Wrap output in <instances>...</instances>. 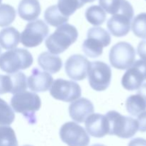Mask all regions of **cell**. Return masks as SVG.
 I'll use <instances>...</instances> for the list:
<instances>
[{"label":"cell","instance_id":"1","mask_svg":"<svg viewBox=\"0 0 146 146\" xmlns=\"http://www.w3.org/2000/svg\"><path fill=\"white\" fill-rule=\"evenodd\" d=\"M78 32L74 26L64 24L58 27L47 38L45 45L51 54L57 55L64 52L76 41Z\"/></svg>","mask_w":146,"mask_h":146},{"label":"cell","instance_id":"2","mask_svg":"<svg viewBox=\"0 0 146 146\" xmlns=\"http://www.w3.org/2000/svg\"><path fill=\"white\" fill-rule=\"evenodd\" d=\"M11 106L15 112L21 113L29 123L34 124L36 123L35 113L41 108V101L36 94L25 91L14 94Z\"/></svg>","mask_w":146,"mask_h":146},{"label":"cell","instance_id":"3","mask_svg":"<svg viewBox=\"0 0 146 146\" xmlns=\"http://www.w3.org/2000/svg\"><path fill=\"white\" fill-rule=\"evenodd\" d=\"M34 58L31 53L24 48H14L0 56V68L9 74L29 68Z\"/></svg>","mask_w":146,"mask_h":146},{"label":"cell","instance_id":"4","mask_svg":"<svg viewBox=\"0 0 146 146\" xmlns=\"http://www.w3.org/2000/svg\"><path fill=\"white\" fill-rule=\"evenodd\" d=\"M109 123V135L128 139L132 138L139 130L137 120L124 116L115 111H110L106 114Z\"/></svg>","mask_w":146,"mask_h":146},{"label":"cell","instance_id":"5","mask_svg":"<svg viewBox=\"0 0 146 146\" xmlns=\"http://www.w3.org/2000/svg\"><path fill=\"white\" fill-rule=\"evenodd\" d=\"M87 39L82 45L84 54L91 58H97L103 54V48L110 45L111 35L101 27H92L87 33Z\"/></svg>","mask_w":146,"mask_h":146},{"label":"cell","instance_id":"6","mask_svg":"<svg viewBox=\"0 0 146 146\" xmlns=\"http://www.w3.org/2000/svg\"><path fill=\"white\" fill-rule=\"evenodd\" d=\"M135 51L131 44L121 41L110 50L109 60L113 68L120 70L129 68L135 61Z\"/></svg>","mask_w":146,"mask_h":146},{"label":"cell","instance_id":"7","mask_svg":"<svg viewBox=\"0 0 146 146\" xmlns=\"http://www.w3.org/2000/svg\"><path fill=\"white\" fill-rule=\"evenodd\" d=\"M88 83L96 91H104L109 87L112 71L109 66L103 61H93L88 70Z\"/></svg>","mask_w":146,"mask_h":146},{"label":"cell","instance_id":"8","mask_svg":"<svg viewBox=\"0 0 146 146\" xmlns=\"http://www.w3.org/2000/svg\"><path fill=\"white\" fill-rule=\"evenodd\" d=\"M49 33L48 26L41 19L27 24L20 35L21 44L27 48H33L39 46Z\"/></svg>","mask_w":146,"mask_h":146},{"label":"cell","instance_id":"9","mask_svg":"<svg viewBox=\"0 0 146 146\" xmlns=\"http://www.w3.org/2000/svg\"><path fill=\"white\" fill-rule=\"evenodd\" d=\"M49 91L53 98L64 102H74L81 96V86L77 83L63 78L56 79Z\"/></svg>","mask_w":146,"mask_h":146},{"label":"cell","instance_id":"10","mask_svg":"<svg viewBox=\"0 0 146 146\" xmlns=\"http://www.w3.org/2000/svg\"><path fill=\"white\" fill-rule=\"evenodd\" d=\"M61 141L68 146H88L90 137L86 130L76 123L67 122L60 128Z\"/></svg>","mask_w":146,"mask_h":146},{"label":"cell","instance_id":"11","mask_svg":"<svg viewBox=\"0 0 146 146\" xmlns=\"http://www.w3.org/2000/svg\"><path fill=\"white\" fill-rule=\"evenodd\" d=\"M146 80V61L138 60L128 68L123 76V87L128 91L138 90Z\"/></svg>","mask_w":146,"mask_h":146},{"label":"cell","instance_id":"12","mask_svg":"<svg viewBox=\"0 0 146 146\" xmlns=\"http://www.w3.org/2000/svg\"><path fill=\"white\" fill-rule=\"evenodd\" d=\"M91 63L81 54L71 56L65 63L66 75L74 81H82L86 78Z\"/></svg>","mask_w":146,"mask_h":146},{"label":"cell","instance_id":"13","mask_svg":"<svg viewBox=\"0 0 146 146\" xmlns=\"http://www.w3.org/2000/svg\"><path fill=\"white\" fill-rule=\"evenodd\" d=\"M86 129L90 135L103 138L109 133V123L106 116L99 113L90 115L85 121Z\"/></svg>","mask_w":146,"mask_h":146},{"label":"cell","instance_id":"14","mask_svg":"<svg viewBox=\"0 0 146 146\" xmlns=\"http://www.w3.org/2000/svg\"><path fill=\"white\" fill-rule=\"evenodd\" d=\"M133 15L118 13L113 15L107 22V27L110 32L116 37L126 36L131 30V23Z\"/></svg>","mask_w":146,"mask_h":146},{"label":"cell","instance_id":"15","mask_svg":"<svg viewBox=\"0 0 146 146\" xmlns=\"http://www.w3.org/2000/svg\"><path fill=\"white\" fill-rule=\"evenodd\" d=\"M69 115L74 121L84 123L90 115L94 113V106L90 100L81 98L71 103L68 108Z\"/></svg>","mask_w":146,"mask_h":146},{"label":"cell","instance_id":"16","mask_svg":"<svg viewBox=\"0 0 146 146\" xmlns=\"http://www.w3.org/2000/svg\"><path fill=\"white\" fill-rule=\"evenodd\" d=\"M53 81L51 74L34 68L27 80V85L33 92H45L50 89Z\"/></svg>","mask_w":146,"mask_h":146},{"label":"cell","instance_id":"17","mask_svg":"<svg viewBox=\"0 0 146 146\" xmlns=\"http://www.w3.org/2000/svg\"><path fill=\"white\" fill-rule=\"evenodd\" d=\"M41 6L38 0H21L18 7V13L22 19L33 21L41 14Z\"/></svg>","mask_w":146,"mask_h":146},{"label":"cell","instance_id":"18","mask_svg":"<svg viewBox=\"0 0 146 146\" xmlns=\"http://www.w3.org/2000/svg\"><path fill=\"white\" fill-rule=\"evenodd\" d=\"M38 64L48 74H56L62 68V60L59 56L48 51L43 52L38 56Z\"/></svg>","mask_w":146,"mask_h":146},{"label":"cell","instance_id":"19","mask_svg":"<svg viewBox=\"0 0 146 146\" xmlns=\"http://www.w3.org/2000/svg\"><path fill=\"white\" fill-rule=\"evenodd\" d=\"M19 41L20 33L14 27H7L0 31V45L4 49H14Z\"/></svg>","mask_w":146,"mask_h":146},{"label":"cell","instance_id":"20","mask_svg":"<svg viewBox=\"0 0 146 146\" xmlns=\"http://www.w3.org/2000/svg\"><path fill=\"white\" fill-rule=\"evenodd\" d=\"M44 19L46 22L52 27H58L68 21L69 17H65L61 13L57 5L48 7L44 12Z\"/></svg>","mask_w":146,"mask_h":146},{"label":"cell","instance_id":"21","mask_svg":"<svg viewBox=\"0 0 146 146\" xmlns=\"http://www.w3.org/2000/svg\"><path fill=\"white\" fill-rule=\"evenodd\" d=\"M126 110L133 116H138L145 111L146 103L145 100L139 94L132 95L128 97L125 102Z\"/></svg>","mask_w":146,"mask_h":146},{"label":"cell","instance_id":"22","mask_svg":"<svg viewBox=\"0 0 146 146\" xmlns=\"http://www.w3.org/2000/svg\"><path fill=\"white\" fill-rule=\"evenodd\" d=\"M85 17L90 24L94 26H99L105 22L106 14L100 6L93 5L87 9Z\"/></svg>","mask_w":146,"mask_h":146},{"label":"cell","instance_id":"23","mask_svg":"<svg viewBox=\"0 0 146 146\" xmlns=\"http://www.w3.org/2000/svg\"><path fill=\"white\" fill-rule=\"evenodd\" d=\"M0 146H19L15 132L9 125H0Z\"/></svg>","mask_w":146,"mask_h":146},{"label":"cell","instance_id":"24","mask_svg":"<svg viewBox=\"0 0 146 146\" xmlns=\"http://www.w3.org/2000/svg\"><path fill=\"white\" fill-rule=\"evenodd\" d=\"M84 5L81 0H58L57 7L63 15L69 17Z\"/></svg>","mask_w":146,"mask_h":146},{"label":"cell","instance_id":"25","mask_svg":"<svg viewBox=\"0 0 146 146\" xmlns=\"http://www.w3.org/2000/svg\"><path fill=\"white\" fill-rule=\"evenodd\" d=\"M15 114L11 107L0 98V125H11L14 121Z\"/></svg>","mask_w":146,"mask_h":146},{"label":"cell","instance_id":"26","mask_svg":"<svg viewBox=\"0 0 146 146\" xmlns=\"http://www.w3.org/2000/svg\"><path fill=\"white\" fill-rule=\"evenodd\" d=\"M16 10L9 4L0 5V27H5L10 25L16 18Z\"/></svg>","mask_w":146,"mask_h":146},{"label":"cell","instance_id":"27","mask_svg":"<svg viewBox=\"0 0 146 146\" xmlns=\"http://www.w3.org/2000/svg\"><path fill=\"white\" fill-rule=\"evenodd\" d=\"M133 32L139 38H146V13H141L133 19L131 24Z\"/></svg>","mask_w":146,"mask_h":146},{"label":"cell","instance_id":"28","mask_svg":"<svg viewBox=\"0 0 146 146\" xmlns=\"http://www.w3.org/2000/svg\"><path fill=\"white\" fill-rule=\"evenodd\" d=\"M12 79L13 91L11 94H16L18 93L23 92L27 90V78L25 74L22 72H17L16 74H10Z\"/></svg>","mask_w":146,"mask_h":146},{"label":"cell","instance_id":"29","mask_svg":"<svg viewBox=\"0 0 146 146\" xmlns=\"http://www.w3.org/2000/svg\"><path fill=\"white\" fill-rule=\"evenodd\" d=\"M122 0H99L100 7L112 15L118 14L121 7Z\"/></svg>","mask_w":146,"mask_h":146},{"label":"cell","instance_id":"30","mask_svg":"<svg viewBox=\"0 0 146 146\" xmlns=\"http://www.w3.org/2000/svg\"><path fill=\"white\" fill-rule=\"evenodd\" d=\"M13 91V84L11 75H0V95Z\"/></svg>","mask_w":146,"mask_h":146},{"label":"cell","instance_id":"31","mask_svg":"<svg viewBox=\"0 0 146 146\" xmlns=\"http://www.w3.org/2000/svg\"><path fill=\"white\" fill-rule=\"evenodd\" d=\"M138 127L141 132H146V111L143 112L138 116Z\"/></svg>","mask_w":146,"mask_h":146},{"label":"cell","instance_id":"32","mask_svg":"<svg viewBox=\"0 0 146 146\" xmlns=\"http://www.w3.org/2000/svg\"><path fill=\"white\" fill-rule=\"evenodd\" d=\"M138 54L142 60L146 61V38L142 40L138 44Z\"/></svg>","mask_w":146,"mask_h":146},{"label":"cell","instance_id":"33","mask_svg":"<svg viewBox=\"0 0 146 146\" xmlns=\"http://www.w3.org/2000/svg\"><path fill=\"white\" fill-rule=\"evenodd\" d=\"M128 146H146V140L141 138H134L130 141Z\"/></svg>","mask_w":146,"mask_h":146},{"label":"cell","instance_id":"34","mask_svg":"<svg viewBox=\"0 0 146 146\" xmlns=\"http://www.w3.org/2000/svg\"><path fill=\"white\" fill-rule=\"evenodd\" d=\"M138 94L141 95V96L143 98V99L145 100L146 103V83L145 84H143V85L141 86V88L138 89Z\"/></svg>","mask_w":146,"mask_h":146},{"label":"cell","instance_id":"35","mask_svg":"<svg viewBox=\"0 0 146 146\" xmlns=\"http://www.w3.org/2000/svg\"><path fill=\"white\" fill-rule=\"evenodd\" d=\"M95 1V0H81V1L84 4H86V3H91V2H93V1Z\"/></svg>","mask_w":146,"mask_h":146},{"label":"cell","instance_id":"36","mask_svg":"<svg viewBox=\"0 0 146 146\" xmlns=\"http://www.w3.org/2000/svg\"><path fill=\"white\" fill-rule=\"evenodd\" d=\"M91 146H106V145H103V144H94V145H93Z\"/></svg>","mask_w":146,"mask_h":146},{"label":"cell","instance_id":"37","mask_svg":"<svg viewBox=\"0 0 146 146\" xmlns=\"http://www.w3.org/2000/svg\"><path fill=\"white\" fill-rule=\"evenodd\" d=\"M1 47H0V56H1Z\"/></svg>","mask_w":146,"mask_h":146},{"label":"cell","instance_id":"38","mask_svg":"<svg viewBox=\"0 0 146 146\" xmlns=\"http://www.w3.org/2000/svg\"><path fill=\"white\" fill-rule=\"evenodd\" d=\"M23 146H32V145H23Z\"/></svg>","mask_w":146,"mask_h":146},{"label":"cell","instance_id":"39","mask_svg":"<svg viewBox=\"0 0 146 146\" xmlns=\"http://www.w3.org/2000/svg\"><path fill=\"white\" fill-rule=\"evenodd\" d=\"M1 1H2V0H0V4H1Z\"/></svg>","mask_w":146,"mask_h":146}]
</instances>
